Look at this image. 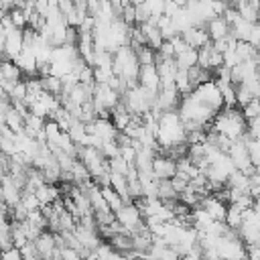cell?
I'll return each instance as SVG.
<instances>
[{
    "instance_id": "obj_12",
    "label": "cell",
    "mask_w": 260,
    "mask_h": 260,
    "mask_svg": "<svg viewBox=\"0 0 260 260\" xmlns=\"http://www.w3.org/2000/svg\"><path fill=\"white\" fill-rule=\"evenodd\" d=\"M102 193H104V197H106V201H108V205H110V209L116 213L126 201L122 199V195L112 187V185H108V187H102Z\"/></svg>"
},
{
    "instance_id": "obj_15",
    "label": "cell",
    "mask_w": 260,
    "mask_h": 260,
    "mask_svg": "<svg viewBox=\"0 0 260 260\" xmlns=\"http://www.w3.org/2000/svg\"><path fill=\"white\" fill-rule=\"evenodd\" d=\"M102 152H104V156L108 160L114 158V156H120V144H118V140H106L104 146H102Z\"/></svg>"
},
{
    "instance_id": "obj_6",
    "label": "cell",
    "mask_w": 260,
    "mask_h": 260,
    "mask_svg": "<svg viewBox=\"0 0 260 260\" xmlns=\"http://www.w3.org/2000/svg\"><path fill=\"white\" fill-rule=\"evenodd\" d=\"M183 39L193 49H201V47H205V45L211 43V37L207 32V26H191V28H187L183 32Z\"/></svg>"
},
{
    "instance_id": "obj_4",
    "label": "cell",
    "mask_w": 260,
    "mask_h": 260,
    "mask_svg": "<svg viewBox=\"0 0 260 260\" xmlns=\"http://www.w3.org/2000/svg\"><path fill=\"white\" fill-rule=\"evenodd\" d=\"M152 175L162 181V179H173L177 175V160L165 154H156L154 162H152Z\"/></svg>"
},
{
    "instance_id": "obj_5",
    "label": "cell",
    "mask_w": 260,
    "mask_h": 260,
    "mask_svg": "<svg viewBox=\"0 0 260 260\" xmlns=\"http://www.w3.org/2000/svg\"><path fill=\"white\" fill-rule=\"evenodd\" d=\"M138 83H140L142 87H146V89L154 91V93H158V91H160V73H158V69H156V65H154V63H152V65H142Z\"/></svg>"
},
{
    "instance_id": "obj_7",
    "label": "cell",
    "mask_w": 260,
    "mask_h": 260,
    "mask_svg": "<svg viewBox=\"0 0 260 260\" xmlns=\"http://www.w3.org/2000/svg\"><path fill=\"white\" fill-rule=\"evenodd\" d=\"M207 32H209L211 41H221L232 35V24L223 16H215L207 22Z\"/></svg>"
},
{
    "instance_id": "obj_8",
    "label": "cell",
    "mask_w": 260,
    "mask_h": 260,
    "mask_svg": "<svg viewBox=\"0 0 260 260\" xmlns=\"http://www.w3.org/2000/svg\"><path fill=\"white\" fill-rule=\"evenodd\" d=\"M22 69L16 65V61H10V59H4L2 65H0V79L4 81H10V83H18L22 81Z\"/></svg>"
},
{
    "instance_id": "obj_10",
    "label": "cell",
    "mask_w": 260,
    "mask_h": 260,
    "mask_svg": "<svg viewBox=\"0 0 260 260\" xmlns=\"http://www.w3.org/2000/svg\"><path fill=\"white\" fill-rule=\"evenodd\" d=\"M252 26H254V22H250L246 18H240V20H236L232 24V37L236 41H248L250 32H252Z\"/></svg>"
},
{
    "instance_id": "obj_9",
    "label": "cell",
    "mask_w": 260,
    "mask_h": 260,
    "mask_svg": "<svg viewBox=\"0 0 260 260\" xmlns=\"http://www.w3.org/2000/svg\"><path fill=\"white\" fill-rule=\"evenodd\" d=\"M175 61H177V67H179V69H187V71H189L191 67L199 65V49L189 47L187 51L179 53V55L175 57Z\"/></svg>"
},
{
    "instance_id": "obj_14",
    "label": "cell",
    "mask_w": 260,
    "mask_h": 260,
    "mask_svg": "<svg viewBox=\"0 0 260 260\" xmlns=\"http://www.w3.org/2000/svg\"><path fill=\"white\" fill-rule=\"evenodd\" d=\"M242 114H244V118L250 122V120H254V118H258L260 116V100L258 98H254L248 106H244L242 108Z\"/></svg>"
},
{
    "instance_id": "obj_16",
    "label": "cell",
    "mask_w": 260,
    "mask_h": 260,
    "mask_svg": "<svg viewBox=\"0 0 260 260\" xmlns=\"http://www.w3.org/2000/svg\"><path fill=\"white\" fill-rule=\"evenodd\" d=\"M2 260H24V256H22V252H20V248H10V250H6L4 252V256H2Z\"/></svg>"
},
{
    "instance_id": "obj_11",
    "label": "cell",
    "mask_w": 260,
    "mask_h": 260,
    "mask_svg": "<svg viewBox=\"0 0 260 260\" xmlns=\"http://www.w3.org/2000/svg\"><path fill=\"white\" fill-rule=\"evenodd\" d=\"M244 211L242 207L238 205H228V213H225V225L228 228H234V230H240V225L244 223Z\"/></svg>"
},
{
    "instance_id": "obj_17",
    "label": "cell",
    "mask_w": 260,
    "mask_h": 260,
    "mask_svg": "<svg viewBox=\"0 0 260 260\" xmlns=\"http://www.w3.org/2000/svg\"><path fill=\"white\" fill-rule=\"evenodd\" d=\"M246 256H248V260H260V246L246 244Z\"/></svg>"
},
{
    "instance_id": "obj_3",
    "label": "cell",
    "mask_w": 260,
    "mask_h": 260,
    "mask_svg": "<svg viewBox=\"0 0 260 260\" xmlns=\"http://www.w3.org/2000/svg\"><path fill=\"white\" fill-rule=\"evenodd\" d=\"M116 219L124 225V230H128L130 234L144 221V217H142V213H140V209H138V205L132 201V203H124L118 211H116Z\"/></svg>"
},
{
    "instance_id": "obj_13",
    "label": "cell",
    "mask_w": 260,
    "mask_h": 260,
    "mask_svg": "<svg viewBox=\"0 0 260 260\" xmlns=\"http://www.w3.org/2000/svg\"><path fill=\"white\" fill-rule=\"evenodd\" d=\"M39 79H41L45 91L55 93V95H61V91H63V81H61V77H57V75H47V77H39Z\"/></svg>"
},
{
    "instance_id": "obj_1",
    "label": "cell",
    "mask_w": 260,
    "mask_h": 260,
    "mask_svg": "<svg viewBox=\"0 0 260 260\" xmlns=\"http://www.w3.org/2000/svg\"><path fill=\"white\" fill-rule=\"evenodd\" d=\"M156 140H158V144L162 148L187 142V128H185V124H183V120L179 116V110L162 112V116L158 118Z\"/></svg>"
},
{
    "instance_id": "obj_2",
    "label": "cell",
    "mask_w": 260,
    "mask_h": 260,
    "mask_svg": "<svg viewBox=\"0 0 260 260\" xmlns=\"http://www.w3.org/2000/svg\"><path fill=\"white\" fill-rule=\"evenodd\" d=\"M193 93L199 98V102H203L205 106H209V108H211V110H215V112L223 110V106H225L223 95H221V89H219V85H217V81H215V79H211V81H205V83L197 85V87L193 89Z\"/></svg>"
}]
</instances>
